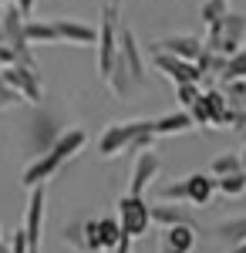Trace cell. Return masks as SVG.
Here are the masks:
<instances>
[{"label":"cell","mask_w":246,"mask_h":253,"mask_svg":"<svg viewBox=\"0 0 246 253\" xmlns=\"http://www.w3.org/2000/svg\"><path fill=\"white\" fill-rule=\"evenodd\" d=\"M212 196H216V175L212 172H189L159 189L162 203H189V206H209Z\"/></svg>","instance_id":"1"},{"label":"cell","mask_w":246,"mask_h":253,"mask_svg":"<svg viewBox=\"0 0 246 253\" xmlns=\"http://www.w3.org/2000/svg\"><path fill=\"white\" fill-rule=\"evenodd\" d=\"M118 0H108L101 7V20H98V41H95V51H98V78L108 81L112 78V64L118 58Z\"/></svg>","instance_id":"2"},{"label":"cell","mask_w":246,"mask_h":253,"mask_svg":"<svg viewBox=\"0 0 246 253\" xmlns=\"http://www.w3.org/2000/svg\"><path fill=\"white\" fill-rule=\"evenodd\" d=\"M246 41V14H233L226 10L216 24H209V38H206V47L223 54V58H233Z\"/></svg>","instance_id":"3"},{"label":"cell","mask_w":246,"mask_h":253,"mask_svg":"<svg viewBox=\"0 0 246 253\" xmlns=\"http://www.w3.org/2000/svg\"><path fill=\"white\" fill-rule=\"evenodd\" d=\"M142 132H152V118H128V122H112L101 135H98V156L101 159H115L125 156L128 145Z\"/></svg>","instance_id":"4"},{"label":"cell","mask_w":246,"mask_h":253,"mask_svg":"<svg viewBox=\"0 0 246 253\" xmlns=\"http://www.w3.org/2000/svg\"><path fill=\"white\" fill-rule=\"evenodd\" d=\"M64 128H61V118L54 112H47V108H38L34 115L27 118V128H24V145H27V152L31 156H41V152H47L51 145L57 142Z\"/></svg>","instance_id":"5"},{"label":"cell","mask_w":246,"mask_h":253,"mask_svg":"<svg viewBox=\"0 0 246 253\" xmlns=\"http://www.w3.org/2000/svg\"><path fill=\"white\" fill-rule=\"evenodd\" d=\"M152 203H145V196H132L125 193L118 199V223H122V233L128 240H142L152 226Z\"/></svg>","instance_id":"6"},{"label":"cell","mask_w":246,"mask_h":253,"mask_svg":"<svg viewBox=\"0 0 246 253\" xmlns=\"http://www.w3.org/2000/svg\"><path fill=\"white\" fill-rule=\"evenodd\" d=\"M0 78L7 81L14 91H20L24 101H31V105H41L44 101V81H41L38 68H31L24 61H14V64H3L0 68Z\"/></svg>","instance_id":"7"},{"label":"cell","mask_w":246,"mask_h":253,"mask_svg":"<svg viewBox=\"0 0 246 253\" xmlns=\"http://www.w3.org/2000/svg\"><path fill=\"white\" fill-rule=\"evenodd\" d=\"M152 68L162 71L172 84H189V81L192 84H203V78H206L196 61H182L175 54H169V51H155V47H152Z\"/></svg>","instance_id":"8"},{"label":"cell","mask_w":246,"mask_h":253,"mask_svg":"<svg viewBox=\"0 0 246 253\" xmlns=\"http://www.w3.org/2000/svg\"><path fill=\"white\" fill-rule=\"evenodd\" d=\"M68 162L57 156L54 149H47V152H41V156H34L24 169H20V186L24 189H34V186H44L47 179H54L61 169H64Z\"/></svg>","instance_id":"9"},{"label":"cell","mask_w":246,"mask_h":253,"mask_svg":"<svg viewBox=\"0 0 246 253\" xmlns=\"http://www.w3.org/2000/svg\"><path fill=\"white\" fill-rule=\"evenodd\" d=\"M118 61L128 68V75L135 78L138 88H145V58H142V47H138V38H135L132 27H122L118 31Z\"/></svg>","instance_id":"10"},{"label":"cell","mask_w":246,"mask_h":253,"mask_svg":"<svg viewBox=\"0 0 246 253\" xmlns=\"http://www.w3.org/2000/svg\"><path fill=\"white\" fill-rule=\"evenodd\" d=\"M162 172V159L155 156L152 149L145 152H135V162H132V179H128V193L132 196H145V189L152 186V179Z\"/></svg>","instance_id":"11"},{"label":"cell","mask_w":246,"mask_h":253,"mask_svg":"<svg viewBox=\"0 0 246 253\" xmlns=\"http://www.w3.org/2000/svg\"><path fill=\"white\" fill-rule=\"evenodd\" d=\"M152 47L155 51H169V54H175V58H182V61H199L206 41H199L196 34H165V38L155 41Z\"/></svg>","instance_id":"12"},{"label":"cell","mask_w":246,"mask_h":253,"mask_svg":"<svg viewBox=\"0 0 246 253\" xmlns=\"http://www.w3.org/2000/svg\"><path fill=\"white\" fill-rule=\"evenodd\" d=\"M54 31H57V44L84 47V44H95V41H98V27L84 24V20H75V17H57L54 20Z\"/></svg>","instance_id":"13"},{"label":"cell","mask_w":246,"mask_h":253,"mask_svg":"<svg viewBox=\"0 0 246 253\" xmlns=\"http://www.w3.org/2000/svg\"><path fill=\"white\" fill-rule=\"evenodd\" d=\"M152 223L155 226H196L189 203H152Z\"/></svg>","instance_id":"14"},{"label":"cell","mask_w":246,"mask_h":253,"mask_svg":"<svg viewBox=\"0 0 246 253\" xmlns=\"http://www.w3.org/2000/svg\"><path fill=\"white\" fill-rule=\"evenodd\" d=\"M196 250V226H162L159 253H192Z\"/></svg>","instance_id":"15"},{"label":"cell","mask_w":246,"mask_h":253,"mask_svg":"<svg viewBox=\"0 0 246 253\" xmlns=\"http://www.w3.org/2000/svg\"><path fill=\"white\" fill-rule=\"evenodd\" d=\"M192 128V115L189 112H169V115H159L152 118V132L159 138H172V135H182V132H189Z\"/></svg>","instance_id":"16"},{"label":"cell","mask_w":246,"mask_h":253,"mask_svg":"<svg viewBox=\"0 0 246 253\" xmlns=\"http://www.w3.org/2000/svg\"><path fill=\"white\" fill-rule=\"evenodd\" d=\"M203 101H206V112H209V128H226L229 125V98H226V91L206 88V91H203Z\"/></svg>","instance_id":"17"},{"label":"cell","mask_w":246,"mask_h":253,"mask_svg":"<svg viewBox=\"0 0 246 253\" xmlns=\"http://www.w3.org/2000/svg\"><path fill=\"white\" fill-rule=\"evenodd\" d=\"M209 236H216L219 243H229V247H236V243H243L246 240V216H229V219H219Z\"/></svg>","instance_id":"18"},{"label":"cell","mask_w":246,"mask_h":253,"mask_svg":"<svg viewBox=\"0 0 246 253\" xmlns=\"http://www.w3.org/2000/svg\"><path fill=\"white\" fill-rule=\"evenodd\" d=\"M84 142H88V132H84V128H64L51 149H54V152L64 159V162H71V159H75L78 152L84 149Z\"/></svg>","instance_id":"19"},{"label":"cell","mask_w":246,"mask_h":253,"mask_svg":"<svg viewBox=\"0 0 246 253\" xmlns=\"http://www.w3.org/2000/svg\"><path fill=\"white\" fill-rule=\"evenodd\" d=\"M24 34H27L31 44H57L54 20H27L24 24Z\"/></svg>","instance_id":"20"},{"label":"cell","mask_w":246,"mask_h":253,"mask_svg":"<svg viewBox=\"0 0 246 253\" xmlns=\"http://www.w3.org/2000/svg\"><path fill=\"white\" fill-rule=\"evenodd\" d=\"M216 193L226 196V199H240V196L246 193V169L229 172V175H219V179H216Z\"/></svg>","instance_id":"21"},{"label":"cell","mask_w":246,"mask_h":253,"mask_svg":"<svg viewBox=\"0 0 246 253\" xmlns=\"http://www.w3.org/2000/svg\"><path fill=\"white\" fill-rule=\"evenodd\" d=\"M243 169V159H240V152H223V156L212 159V166H209V172L216 175H229V172H240Z\"/></svg>","instance_id":"22"},{"label":"cell","mask_w":246,"mask_h":253,"mask_svg":"<svg viewBox=\"0 0 246 253\" xmlns=\"http://www.w3.org/2000/svg\"><path fill=\"white\" fill-rule=\"evenodd\" d=\"M226 61L229 58H223V54H216V51H209V47H203V54H199V61H196V64H199V68H203V75H223V71H226Z\"/></svg>","instance_id":"23"},{"label":"cell","mask_w":246,"mask_h":253,"mask_svg":"<svg viewBox=\"0 0 246 253\" xmlns=\"http://www.w3.org/2000/svg\"><path fill=\"white\" fill-rule=\"evenodd\" d=\"M240 78H246V47H240V51L226 61V71L219 75V81H240Z\"/></svg>","instance_id":"24"},{"label":"cell","mask_w":246,"mask_h":253,"mask_svg":"<svg viewBox=\"0 0 246 253\" xmlns=\"http://www.w3.org/2000/svg\"><path fill=\"white\" fill-rule=\"evenodd\" d=\"M229 10V0H203V7H199V17H203V24H216V20L223 17Z\"/></svg>","instance_id":"25"},{"label":"cell","mask_w":246,"mask_h":253,"mask_svg":"<svg viewBox=\"0 0 246 253\" xmlns=\"http://www.w3.org/2000/svg\"><path fill=\"white\" fill-rule=\"evenodd\" d=\"M61 240H64L68 247H75L78 253H88V250H84V223H81V219L68 223V226H64V233H61Z\"/></svg>","instance_id":"26"},{"label":"cell","mask_w":246,"mask_h":253,"mask_svg":"<svg viewBox=\"0 0 246 253\" xmlns=\"http://www.w3.org/2000/svg\"><path fill=\"white\" fill-rule=\"evenodd\" d=\"M223 91H226L229 105L246 108V78H240V81H223Z\"/></svg>","instance_id":"27"},{"label":"cell","mask_w":246,"mask_h":253,"mask_svg":"<svg viewBox=\"0 0 246 253\" xmlns=\"http://www.w3.org/2000/svg\"><path fill=\"white\" fill-rule=\"evenodd\" d=\"M199 98H203V88H199V84H175V101H179V108H182V112H186V108H189L192 101H199Z\"/></svg>","instance_id":"28"},{"label":"cell","mask_w":246,"mask_h":253,"mask_svg":"<svg viewBox=\"0 0 246 253\" xmlns=\"http://www.w3.org/2000/svg\"><path fill=\"white\" fill-rule=\"evenodd\" d=\"M84 250L101 253V243H98V219H84Z\"/></svg>","instance_id":"29"},{"label":"cell","mask_w":246,"mask_h":253,"mask_svg":"<svg viewBox=\"0 0 246 253\" xmlns=\"http://www.w3.org/2000/svg\"><path fill=\"white\" fill-rule=\"evenodd\" d=\"M17 105H24V98H20V91H14L7 81L0 78V108H17Z\"/></svg>","instance_id":"30"},{"label":"cell","mask_w":246,"mask_h":253,"mask_svg":"<svg viewBox=\"0 0 246 253\" xmlns=\"http://www.w3.org/2000/svg\"><path fill=\"white\" fill-rule=\"evenodd\" d=\"M186 112L192 115V125H196V128H209V112H206V101H203V98H199V101H192Z\"/></svg>","instance_id":"31"},{"label":"cell","mask_w":246,"mask_h":253,"mask_svg":"<svg viewBox=\"0 0 246 253\" xmlns=\"http://www.w3.org/2000/svg\"><path fill=\"white\" fill-rule=\"evenodd\" d=\"M226 128H233V132H243V128H246V108L229 105V125H226Z\"/></svg>","instance_id":"32"},{"label":"cell","mask_w":246,"mask_h":253,"mask_svg":"<svg viewBox=\"0 0 246 253\" xmlns=\"http://www.w3.org/2000/svg\"><path fill=\"white\" fill-rule=\"evenodd\" d=\"M10 3L17 7V10L24 14V17H27V14H34V3H38V0H10Z\"/></svg>","instance_id":"33"},{"label":"cell","mask_w":246,"mask_h":253,"mask_svg":"<svg viewBox=\"0 0 246 253\" xmlns=\"http://www.w3.org/2000/svg\"><path fill=\"white\" fill-rule=\"evenodd\" d=\"M14 61H17V54H14L7 44H0V68H3V64H14Z\"/></svg>","instance_id":"34"},{"label":"cell","mask_w":246,"mask_h":253,"mask_svg":"<svg viewBox=\"0 0 246 253\" xmlns=\"http://www.w3.org/2000/svg\"><path fill=\"white\" fill-rule=\"evenodd\" d=\"M229 253H246V240H243V243H236V247H229Z\"/></svg>","instance_id":"35"},{"label":"cell","mask_w":246,"mask_h":253,"mask_svg":"<svg viewBox=\"0 0 246 253\" xmlns=\"http://www.w3.org/2000/svg\"><path fill=\"white\" fill-rule=\"evenodd\" d=\"M0 44H3V7H0Z\"/></svg>","instance_id":"36"},{"label":"cell","mask_w":246,"mask_h":253,"mask_svg":"<svg viewBox=\"0 0 246 253\" xmlns=\"http://www.w3.org/2000/svg\"><path fill=\"white\" fill-rule=\"evenodd\" d=\"M240 159H243V169H246V145L240 149Z\"/></svg>","instance_id":"37"},{"label":"cell","mask_w":246,"mask_h":253,"mask_svg":"<svg viewBox=\"0 0 246 253\" xmlns=\"http://www.w3.org/2000/svg\"><path fill=\"white\" fill-rule=\"evenodd\" d=\"M0 253H10V247H7V243H3V240H0Z\"/></svg>","instance_id":"38"},{"label":"cell","mask_w":246,"mask_h":253,"mask_svg":"<svg viewBox=\"0 0 246 253\" xmlns=\"http://www.w3.org/2000/svg\"><path fill=\"white\" fill-rule=\"evenodd\" d=\"M3 3H7V0H0V7H3Z\"/></svg>","instance_id":"39"}]
</instances>
